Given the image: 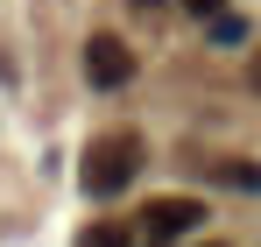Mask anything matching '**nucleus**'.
I'll use <instances>...</instances> for the list:
<instances>
[{
  "label": "nucleus",
  "mask_w": 261,
  "mask_h": 247,
  "mask_svg": "<svg viewBox=\"0 0 261 247\" xmlns=\"http://www.w3.org/2000/svg\"><path fill=\"white\" fill-rule=\"evenodd\" d=\"M134 169H141V141L134 134H99L85 149V163H78V184H85L92 198H113V191H127Z\"/></svg>",
  "instance_id": "1"
},
{
  "label": "nucleus",
  "mask_w": 261,
  "mask_h": 247,
  "mask_svg": "<svg viewBox=\"0 0 261 247\" xmlns=\"http://www.w3.org/2000/svg\"><path fill=\"white\" fill-rule=\"evenodd\" d=\"M85 78L99 85V92H120V85L134 78V50L120 36H92L85 42Z\"/></svg>",
  "instance_id": "2"
},
{
  "label": "nucleus",
  "mask_w": 261,
  "mask_h": 247,
  "mask_svg": "<svg viewBox=\"0 0 261 247\" xmlns=\"http://www.w3.org/2000/svg\"><path fill=\"white\" fill-rule=\"evenodd\" d=\"M141 219H148V233H155V240H176V233L205 226V205H198V198H155Z\"/></svg>",
  "instance_id": "3"
},
{
  "label": "nucleus",
  "mask_w": 261,
  "mask_h": 247,
  "mask_svg": "<svg viewBox=\"0 0 261 247\" xmlns=\"http://www.w3.org/2000/svg\"><path fill=\"white\" fill-rule=\"evenodd\" d=\"M212 177H219V184H233V191H261V163H219Z\"/></svg>",
  "instance_id": "4"
},
{
  "label": "nucleus",
  "mask_w": 261,
  "mask_h": 247,
  "mask_svg": "<svg viewBox=\"0 0 261 247\" xmlns=\"http://www.w3.org/2000/svg\"><path fill=\"white\" fill-rule=\"evenodd\" d=\"M78 247H127V226L99 219V226H85V233H78Z\"/></svg>",
  "instance_id": "5"
},
{
  "label": "nucleus",
  "mask_w": 261,
  "mask_h": 247,
  "mask_svg": "<svg viewBox=\"0 0 261 247\" xmlns=\"http://www.w3.org/2000/svg\"><path fill=\"white\" fill-rule=\"evenodd\" d=\"M212 42H247V21H240V14H226V7H219V14H212Z\"/></svg>",
  "instance_id": "6"
},
{
  "label": "nucleus",
  "mask_w": 261,
  "mask_h": 247,
  "mask_svg": "<svg viewBox=\"0 0 261 247\" xmlns=\"http://www.w3.org/2000/svg\"><path fill=\"white\" fill-rule=\"evenodd\" d=\"M184 7H191L198 21H212V14H219V7H226V0H184Z\"/></svg>",
  "instance_id": "7"
},
{
  "label": "nucleus",
  "mask_w": 261,
  "mask_h": 247,
  "mask_svg": "<svg viewBox=\"0 0 261 247\" xmlns=\"http://www.w3.org/2000/svg\"><path fill=\"white\" fill-rule=\"evenodd\" d=\"M127 7H163V0H127Z\"/></svg>",
  "instance_id": "8"
},
{
  "label": "nucleus",
  "mask_w": 261,
  "mask_h": 247,
  "mask_svg": "<svg viewBox=\"0 0 261 247\" xmlns=\"http://www.w3.org/2000/svg\"><path fill=\"white\" fill-rule=\"evenodd\" d=\"M254 85H261V57H254Z\"/></svg>",
  "instance_id": "9"
},
{
  "label": "nucleus",
  "mask_w": 261,
  "mask_h": 247,
  "mask_svg": "<svg viewBox=\"0 0 261 247\" xmlns=\"http://www.w3.org/2000/svg\"><path fill=\"white\" fill-rule=\"evenodd\" d=\"M212 247H226V240H212Z\"/></svg>",
  "instance_id": "10"
}]
</instances>
